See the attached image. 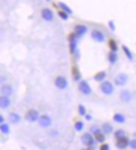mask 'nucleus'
<instances>
[{
	"label": "nucleus",
	"instance_id": "e433bc0d",
	"mask_svg": "<svg viewBox=\"0 0 136 150\" xmlns=\"http://www.w3.org/2000/svg\"><path fill=\"white\" fill-rule=\"evenodd\" d=\"M3 122H6V120H5V116H3V114H0V125H2Z\"/></svg>",
	"mask_w": 136,
	"mask_h": 150
},
{
	"label": "nucleus",
	"instance_id": "4be33fe9",
	"mask_svg": "<svg viewBox=\"0 0 136 150\" xmlns=\"http://www.w3.org/2000/svg\"><path fill=\"white\" fill-rule=\"evenodd\" d=\"M117 61H119V56H117V52H110L108 53V63H110L111 66L116 64Z\"/></svg>",
	"mask_w": 136,
	"mask_h": 150
},
{
	"label": "nucleus",
	"instance_id": "9b49d317",
	"mask_svg": "<svg viewBox=\"0 0 136 150\" xmlns=\"http://www.w3.org/2000/svg\"><path fill=\"white\" fill-rule=\"evenodd\" d=\"M114 86H119V88H125V84L128 83V75L127 74H119V75H116V78H114Z\"/></svg>",
	"mask_w": 136,
	"mask_h": 150
},
{
	"label": "nucleus",
	"instance_id": "0eeeda50",
	"mask_svg": "<svg viewBox=\"0 0 136 150\" xmlns=\"http://www.w3.org/2000/svg\"><path fill=\"white\" fill-rule=\"evenodd\" d=\"M78 91L80 94H83V96H92V88L89 81L86 80H81V81H78Z\"/></svg>",
	"mask_w": 136,
	"mask_h": 150
},
{
	"label": "nucleus",
	"instance_id": "2eb2a0df",
	"mask_svg": "<svg viewBox=\"0 0 136 150\" xmlns=\"http://www.w3.org/2000/svg\"><path fill=\"white\" fill-rule=\"evenodd\" d=\"M21 120H22V116L19 114V112H16V111H11L8 114V122L11 125H17V124H21Z\"/></svg>",
	"mask_w": 136,
	"mask_h": 150
},
{
	"label": "nucleus",
	"instance_id": "bb28decb",
	"mask_svg": "<svg viewBox=\"0 0 136 150\" xmlns=\"http://www.w3.org/2000/svg\"><path fill=\"white\" fill-rule=\"evenodd\" d=\"M122 50H124V55H125L130 61L133 59V53H131V50L128 49V47H127V45H122Z\"/></svg>",
	"mask_w": 136,
	"mask_h": 150
},
{
	"label": "nucleus",
	"instance_id": "aec40b11",
	"mask_svg": "<svg viewBox=\"0 0 136 150\" xmlns=\"http://www.w3.org/2000/svg\"><path fill=\"white\" fill-rule=\"evenodd\" d=\"M0 133H2L3 136L11 133V124H9V122H3V124L0 125Z\"/></svg>",
	"mask_w": 136,
	"mask_h": 150
},
{
	"label": "nucleus",
	"instance_id": "f704fd0d",
	"mask_svg": "<svg viewBox=\"0 0 136 150\" xmlns=\"http://www.w3.org/2000/svg\"><path fill=\"white\" fill-rule=\"evenodd\" d=\"M50 130V136H52V138H56V136H58V131H56V130H53V128H49Z\"/></svg>",
	"mask_w": 136,
	"mask_h": 150
},
{
	"label": "nucleus",
	"instance_id": "cd10ccee",
	"mask_svg": "<svg viewBox=\"0 0 136 150\" xmlns=\"http://www.w3.org/2000/svg\"><path fill=\"white\" fill-rule=\"evenodd\" d=\"M108 45H110V52H117V42L114 39L108 41Z\"/></svg>",
	"mask_w": 136,
	"mask_h": 150
},
{
	"label": "nucleus",
	"instance_id": "ddd939ff",
	"mask_svg": "<svg viewBox=\"0 0 136 150\" xmlns=\"http://www.w3.org/2000/svg\"><path fill=\"white\" fill-rule=\"evenodd\" d=\"M74 33L78 38H83V36H86V33H88V27L83 25V23H77V25H74Z\"/></svg>",
	"mask_w": 136,
	"mask_h": 150
},
{
	"label": "nucleus",
	"instance_id": "7ed1b4c3",
	"mask_svg": "<svg viewBox=\"0 0 136 150\" xmlns=\"http://www.w3.org/2000/svg\"><path fill=\"white\" fill-rule=\"evenodd\" d=\"M41 117V112L35 110V108H30V110L25 111V114H23V119H25L27 122H30V124H36L38 119Z\"/></svg>",
	"mask_w": 136,
	"mask_h": 150
},
{
	"label": "nucleus",
	"instance_id": "473e14b6",
	"mask_svg": "<svg viewBox=\"0 0 136 150\" xmlns=\"http://www.w3.org/2000/svg\"><path fill=\"white\" fill-rule=\"evenodd\" d=\"M98 150H111V149H110V145H108L106 142H103V144L98 145Z\"/></svg>",
	"mask_w": 136,
	"mask_h": 150
},
{
	"label": "nucleus",
	"instance_id": "c756f323",
	"mask_svg": "<svg viewBox=\"0 0 136 150\" xmlns=\"http://www.w3.org/2000/svg\"><path fill=\"white\" fill-rule=\"evenodd\" d=\"M58 16H59V19L61 21H67V19L70 17L67 13H64V11H58Z\"/></svg>",
	"mask_w": 136,
	"mask_h": 150
},
{
	"label": "nucleus",
	"instance_id": "dca6fc26",
	"mask_svg": "<svg viewBox=\"0 0 136 150\" xmlns=\"http://www.w3.org/2000/svg\"><path fill=\"white\" fill-rule=\"evenodd\" d=\"M9 106H11V97L0 94V110H8Z\"/></svg>",
	"mask_w": 136,
	"mask_h": 150
},
{
	"label": "nucleus",
	"instance_id": "a878e982",
	"mask_svg": "<svg viewBox=\"0 0 136 150\" xmlns=\"http://www.w3.org/2000/svg\"><path fill=\"white\" fill-rule=\"evenodd\" d=\"M113 136H114L116 139H119V138H124V136H127V133H125V130H124V128H119V130H114Z\"/></svg>",
	"mask_w": 136,
	"mask_h": 150
},
{
	"label": "nucleus",
	"instance_id": "1a4fd4ad",
	"mask_svg": "<svg viewBox=\"0 0 136 150\" xmlns=\"http://www.w3.org/2000/svg\"><path fill=\"white\" fill-rule=\"evenodd\" d=\"M133 97H135V94L130 91V89H127V88H122L120 89V92H119V98H120V102H124V103H130L131 100H133Z\"/></svg>",
	"mask_w": 136,
	"mask_h": 150
},
{
	"label": "nucleus",
	"instance_id": "423d86ee",
	"mask_svg": "<svg viewBox=\"0 0 136 150\" xmlns=\"http://www.w3.org/2000/svg\"><path fill=\"white\" fill-rule=\"evenodd\" d=\"M91 38H92L94 42H105L106 41V35L100 30V28H92L91 30Z\"/></svg>",
	"mask_w": 136,
	"mask_h": 150
},
{
	"label": "nucleus",
	"instance_id": "c9c22d12",
	"mask_svg": "<svg viewBox=\"0 0 136 150\" xmlns=\"http://www.w3.org/2000/svg\"><path fill=\"white\" fill-rule=\"evenodd\" d=\"M84 119H86L88 122H91V120H92V116H91V114H86V116H84Z\"/></svg>",
	"mask_w": 136,
	"mask_h": 150
},
{
	"label": "nucleus",
	"instance_id": "f257e3e1",
	"mask_svg": "<svg viewBox=\"0 0 136 150\" xmlns=\"http://www.w3.org/2000/svg\"><path fill=\"white\" fill-rule=\"evenodd\" d=\"M98 91H100L103 96H113L116 91V86L113 81H110V80H105V81L98 83Z\"/></svg>",
	"mask_w": 136,
	"mask_h": 150
},
{
	"label": "nucleus",
	"instance_id": "6e6552de",
	"mask_svg": "<svg viewBox=\"0 0 136 150\" xmlns=\"http://www.w3.org/2000/svg\"><path fill=\"white\" fill-rule=\"evenodd\" d=\"M38 125H39L41 128H52L53 120H52V117L49 114H41V117L38 119Z\"/></svg>",
	"mask_w": 136,
	"mask_h": 150
},
{
	"label": "nucleus",
	"instance_id": "f8f14e48",
	"mask_svg": "<svg viewBox=\"0 0 136 150\" xmlns=\"http://www.w3.org/2000/svg\"><path fill=\"white\" fill-rule=\"evenodd\" d=\"M41 17H42V21H45V22H53L55 13L52 11L50 8H42L41 9Z\"/></svg>",
	"mask_w": 136,
	"mask_h": 150
},
{
	"label": "nucleus",
	"instance_id": "72a5a7b5",
	"mask_svg": "<svg viewBox=\"0 0 136 150\" xmlns=\"http://www.w3.org/2000/svg\"><path fill=\"white\" fill-rule=\"evenodd\" d=\"M108 28H110L111 31H114V30H116V25H114V22H113V21L108 22Z\"/></svg>",
	"mask_w": 136,
	"mask_h": 150
},
{
	"label": "nucleus",
	"instance_id": "4468645a",
	"mask_svg": "<svg viewBox=\"0 0 136 150\" xmlns=\"http://www.w3.org/2000/svg\"><path fill=\"white\" fill-rule=\"evenodd\" d=\"M128 145H130V139L127 138V136L116 139V147L119 149V150H127V149H128Z\"/></svg>",
	"mask_w": 136,
	"mask_h": 150
},
{
	"label": "nucleus",
	"instance_id": "6ab92c4d",
	"mask_svg": "<svg viewBox=\"0 0 136 150\" xmlns=\"http://www.w3.org/2000/svg\"><path fill=\"white\" fill-rule=\"evenodd\" d=\"M72 78H74V81H81V72H80V69H78V66H72Z\"/></svg>",
	"mask_w": 136,
	"mask_h": 150
},
{
	"label": "nucleus",
	"instance_id": "412c9836",
	"mask_svg": "<svg viewBox=\"0 0 136 150\" xmlns=\"http://www.w3.org/2000/svg\"><path fill=\"white\" fill-rule=\"evenodd\" d=\"M106 78H108V74L105 72V70H100V72H97L96 75H94V80H96L97 83H102V81H105Z\"/></svg>",
	"mask_w": 136,
	"mask_h": 150
},
{
	"label": "nucleus",
	"instance_id": "9d476101",
	"mask_svg": "<svg viewBox=\"0 0 136 150\" xmlns=\"http://www.w3.org/2000/svg\"><path fill=\"white\" fill-rule=\"evenodd\" d=\"M0 94H2V96L13 97V94H14V86H13L11 83H2V84H0Z\"/></svg>",
	"mask_w": 136,
	"mask_h": 150
},
{
	"label": "nucleus",
	"instance_id": "5701e85b",
	"mask_svg": "<svg viewBox=\"0 0 136 150\" xmlns=\"http://www.w3.org/2000/svg\"><path fill=\"white\" fill-rule=\"evenodd\" d=\"M94 139H96V142H98V144H103V142L106 141V134L103 133V131H98V133L94 134Z\"/></svg>",
	"mask_w": 136,
	"mask_h": 150
},
{
	"label": "nucleus",
	"instance_id": "c85d7f7f",
	"mask_svg": "<svg viewBox=\"0 0 136 150\" xmlns=\"http://www.w3.org/2000/svg\"><path fill=\"white\" fill-rule=\"evenodd\" d=\"M77 110H78V114H80V116H83V117L88 114V112H86V108H84L83 105H78V108H77Z\"/></svg>",
	"mask_w": 136,
	"mask_h": 150
},
{
	"label": "nucleus",
	"instance_id": "39448f33",
	"mask_svg": "<svg viewBox=\"0 0 136 150\" xmlns=\"http://www.w3.org/2000/svg\"><path fill=\"white\" fill-rule=\"evenodd\" d=\"M80 139H81V142H83L84 147H94V145H96V139H94V134L91 133V131L83 133Z\"/></svg>",
	"mask_w": 136,
	"mask_h": 150
},
{
	"label": "nucleus",
	"instance_id": "2f4dec72",
	"mask_svg": "<svg viewBox=\"0 0 136 150\" xmlns=\"http://www.w3.org/2000/svg\"><path fill=\"white\" fill-rule=\"evenodd\" d=\"M128 149H130V150H136V138L130 139V145H128Z\"/></svg>",
	"mask_w": 136,
	"mask_h": 150
},
{
	"label": "nucleus",
	"instance_id": "a211bd4d",
	"mask_svg": "<svg viewBox=\"0 0 136 150\" xmlns=\"http://www.w3.org/2000/svg\"><path fill=\"white\" fill-rule=\"evenodd\" d=\"M100 128H102V131H103V133H105L106 136L114 133V125H111L110 122H105V124H102V125H100Z\"/></svg>",
	"mask_w": 136,
	"mask_h": 150
},
{
	"label": "nucleus",
	"instance_id": "20e7f679",
	"mask_svg": "<svg viewBox=\"0 0 136 150\" xmlns=\"http://www.w3.org/2000/svg\"><path fill=\"white\" fill-rule=\"evenodd\" d=\"M53 83H55V88L59 89V91H64V89H67V86H69V81L64 75H56Z\"/></svg>",
	"mask_w": 136,
	"mask_h": 150
},
{
	"label": "nucleus",
	"instance_id": "f03ea898",
	"mask_svg": "<svg viewBox=\"0 0 136 150\" xmlns=\"http://www.w3.org/2000/svg\"><path fill=\"white\" fill-rule=\"evenodd\" d=\"M78 39L80 38L74 31L69 35V50L72 55H75V58H78Z\"/></svg>",
	"mask_w": 136,
	"mask_h": 150
},
{
	"label": "nucleus",
	"instance_id": "393cba45",
	"mask_svg": "<svg viewBox=\"0 0 136 150\" xmlns=\"http://www.w3.org/2000/svg\"><path fill=\"white\" fill-rule=\"evenodd\" d=\"M74 130L78 131V133H81V131L84 130V122L83 120H75L74 122Z\"/></svg>",
	"mask_w": 136,
	"mask_h": 150
},
{
	"label": "nucleus",
	"instance_id": "f3484780",
	"mask_svg": "<svg viewBox=\"0 0 136 150\" xmlns=\"http://www.w3.org/2000/svg\"><path fill=\"white\" fill-rule=\"evenodd\" d=\"M113 122H114V124H119V125H124L127 122V117L124 116V112H114V116H113Z\"/></svg>",
	"mask_w": 136,
	"mask_h": 150
},
{
	"label": "nucleus",
	"instance_id": "7c9ffc66",
	"mask_svg": "<svg viewBox=\"0 0 136 150\" xmlns=\"http://www.w3.org/2000/svg\"><path fill=\"white\" fill-rule=\"evenodd\" d=\"M89 131H91L92 134H96V133H98V131H102V128H100L98 125H92V127H91V130H89Z\"/></svg>",
	"mask_w": 136,
	"mask_h": 150
},
{
	"label": "nucleus",
	"instance_id": "b1692460",
	"mask_svg": "<svg viewBox=\"0 0 136 150\" xmlns=\"http://www.w3.org/2000/svg\"><path fill=\"white\" fill-rule=\"evenodd\" d=\"M56 6H58V9L59 11H64V13H67L69 16H72V9H70L67 5H66L64 2H58V5H56Z\"/></svg>",
	"mask_w": 136,
	"mask_h": 150
},
{
	"label": "nucleus",
	"instance_id": "4c0bfd02",
	"mask_svg": "<svg viewBox=\"0 0 136 150\" xmlns=\"http://www.w3.org/2000/svg\"><path fill=\"white\" fill-rule=\"evenodd\" d=\"M45 2H49V3H50V2H52V0H45Z\"/></svg>",
	"mask_w": 136,
	"mask_h": 150
}]
</instances>
